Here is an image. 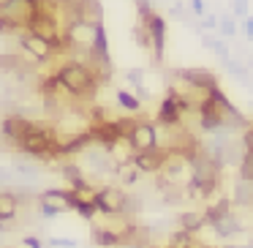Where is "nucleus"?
Returning a JSON list of instances; mask_svg holds the SVG:
<instances>
[{"label": "nucleus", "instance_id": "f257e3e1", "mask_svg": "<svg viewBox=\"0 0 253 248\" xmlns=\"http://www.w3.org/2000/svg\"><path fill=\"white\" fill-rule=\"evenodd\" d=\"M55 77L60 79L63 90L68 93V99L74 101H90L95 93H98L101 79L93 74V68L82 60H66L57 66Z\"/></svg>", "mask_w": 253, "mask_h": 248}, {"label": "nucleus", "instance_id": "f03ea898", "mask_svg": "<svg viewBox=\"0 0 253 248\" xmlns=\"http://www.w3.org/2000/svg\"><path fill=\"white\" fill-rule=\"evenodd\" d=\"M17 148H22L28 155L33 158H41V161H52L55 155H60V145H57V134L52 126H44V123H36V120H28L19 134Z\"/></svg>", "mask_w": 253, "mask_h": 248}, {"label": "nucleus", "instance_id": "7ed1b4c3", "mask_svg": "<svg viewBox=\"0 0 253 248\" xmlns=\"http://www.w3.org/2000/svg\"><path fill=\"white\" fill-rule=\"evenodd\" d=\"M41 11V0H0V33L30 30Z\"/></svg>", "mask_w": 253, "mask_h": 248}, {"label": "nucleus", "instance_id": "20e7f679", "mask_svg": "<svg viewBox=\"0 0 253 248\" xmlns=\"http://www.w3.org/2000/svg\"><path fill=\"white\" fill-rule=\"evenodd\" d=\"M17 39H19V47H22L25 55H30V60L36 63H46L52 60L55 55H60V47L52 44V41H46L44 36L33 33V30H17Z\"/></svg>", "mask_w": 253, "mask_h": 248}, {"label": "nucleus", "instance_id": "39448f33", "mask_svg": "<svg viewBox=\"0 0 253 248\" xmlns=\"http://www.w3.org/2000/svg\"><path fill=\"white\" fill-rule=\"evenodd\" d=\"M139 22L147 25V36H150V55H153V63L161 66L166 57V19L161 17L158 11H153L147 19H139Z\"/></svg>", "mask_w": 253, "mask_h": 248}, {"label": "nucleus", "instance_id": "423d86ee", "mask_svg": "<svg viewBox=\"0 0 253 248\" xmlns=\"http://www.w3.org/2000/svg\"><path fill=\"white\" fill-rule=\"evenodd\" d=\"M188 104L180 99V96L174 93V90H166V96H164V101H161V106H158V115H155V120L161 123V126H169V128H174V126H180L182 123V117L188 115Z\"/></svg>", "mask_w": 253, "mask_h": 248}, {"label": "nucleus", "instance_id": "0eeeda50", "mask_svg": "<svg viewBox=\"0 0 253 248\" xmlns=\"http://www.w3.org/2000/svg\"><path fill=\"white\" fill-rule=\"evenodd\" d=\"M128 139H131V148L136 153H144V150H153L158 145V131L147 120H133V128L128 134Z\"/></svg>", "mask_w": 253, "mask_h": 248}, {"label": "nucleus", "instance_id": "6e6552de", "mask_svg": "<svg viewBox=\"0 0 253 248\" xmlns=\"http://www.w3.org/2000/svg\"><path fill=\"white\" fill-rule=\"evenodd\" d=\"M126 194L123 191H117V188H101V191H95L93 194V204H95V210H101V213H106V215H117V213H123L126 210Z\"/></svg>", "mask_w": 253, "mask_h": 248}, {"label": "nucleus", "instance_id": "1a4fd4ad", "mask_svg": "<svg viewBox=\"0 0 253 248\" xmlns=\"http://www.w3.org/2000/svg\"><path fill=\"white\" fill-rule=\"evenodd\" d=\"M177 74H180L185 82H191L193 88H199V90H215V88H220L218 85V77H215L210 68H202V66H196V68H177Z\"/></svg>", "mask_w": 253, "mask_h": 248}, {"label": "nucleus", "instance_id": "9d476101", "mask_svg": "<svg viewBox=\"0 0 253 248\" xmlns=\"http://www.w3.org/2000/svg\"><path fill=\"white\" fill-rule=\"evenodd\" d=\"M41 207L46 215L63 213V210L71 207V191H46L41 194Z\"/></svg>", "mask_w": 253, "mask_h": 248}, {"label": "nucleus", "instance_id": "9b49d317", "mask_svg": "<svg viewBox=\"0 0 253 248\" xmlns=\"http://www.w3.org/2000/svg\"><path fill=\"white\" fill-rule=\"evenodd\" d=\"M166 161V153L155 145L153 150H144V153H136V166L139 169H144V172H153V169H158L161 164Z\"/></svg>", "mask_w": 253, "mask_h": 248}, {"label": "nucleus", "instance_id": "f8f14e48", "mask_svg": "<svg viewBox=\"0 0 253 248\" xmlns=\"http://www.w3.org/2000/svg\"><path fill=\"white\" fill-rule=\"evenodd\" d=\"M202 44L207 47V50L212 52V55L218 57L220 63H226V60H229V57H231V50H229V41H226L223 36H220V39H218V36H210V33H207V36H204V39H202Z\"/></svg>", "mask_w": 253, "mask_h": 248}, {"label": "nucleus", "instance_id": "ddd939ff", "mask_svg": "<svg viewBox=\"0 0 253 248\" xmlns=\"http://www.w3.org/2000/svg\"><path fill=\"white\" fill-rule=\"evenodd\" d=\"M28 66V63L22 60L19 55H11V52H3L0 55V74H17V71H22V68Z\"/></svg>", "mask_w": 253, "mask_h": 248}, {"label": "nucleus", "instance_id": "4468645a", "mask_svg": "<svg viewBox=\"0 0 253 248\" xmlns=\"http://www.w3.org/2000/svg\"><path fill=\"white\" fill-rule=\"evenodd\" d=\"M218 33L223 36V39H234L237 33H240V28H237V17L234 14H223V17H218Z\"/></svg>", "mask_w": 253, "mask_h": 248}, {"label": "nucleus", "instance_id": "2eb2a0df", "mask_svg": "<svg viewBox=\"0 0 253 248\" xmlns=\"http://www.w3.org/2000/svg\"><path fill=\"white\" fill-rule=\"evenodd\" d=\"M117 104H120L126 112H131V115H136V112L142 109V101H139L133 93H128V90H117Z\"/></svg>", "mask_w": 253, "mask_h": 248}, {"label": "nucleus", "instance_id": "dca6fc26", "mask_svg": "<svg viewBox=\"0 0 253 248\" xmlns=\"http://www.w3.org/2000/svg\"><path fill=\"white\" fill-rule=\"evenodd\" d=\"M17 215V197L14 194H0V221Z\"/></svg>", "mask_w": 253, "mask_h": 248}, {"label": "nucleus", "instance_id": "f3484780", "mask_svg": "<svg viewBox=\"0 0 253 248\" xmlns=\"http://www.w3.org/2000/svg\"><path fill=\"white\" fill-rule=\"evenodd\" d=\"M223 66H226V71H229L231 77L242 79V82H251V71H248V66H242L240 60H234V57H229V60L223 63Z\"/></svg>", "mask_w": 253, "mask_h": 248}, {"label": "nucleus", "instance_id": "a211bd4d", "mask_svg": "<svg viewBox=\"0 0 253 248\" xmlns=\"http://www.w3.org/2000/svg\"><path fill=\"white\" fill-rule=\"evenodd\" d=\"M93 237H95V243H98V246H117V243L123 240L117 232H109V229H95Z\"/></svg>", "mask_w": 253, "mask_h": 248}, {"label": "nucleus", "instance_id": "6ab92c4d", "mask_svg": "<svg viewBox=\"0 0 253 248\" xmlns=\"http://www.w3.org/2000/svg\"><path fill=\"white\" fill-rule=\"evenodd\" d=\"M196 28L204 30V33H215V30H218V17H215V14H202Z\"/></svg>", "mask_w": 253, "mask_h": 248}, {"label": "nucleus", "instance_id": "aec40b11", "mask_svg": "<svg viewBox=\"0 0 253 248\" xmlns=\"http://www.w3.org/2000/svg\"><path fill=\"white\" fill-rule=\"evenodd\" d=\"M126 79H128V85L136 90L139 85H144V71H142V68H128V71H126Z\"/></svg>", "mask_w": 253, "mask_h": 248}, {"label": "nucleus", "instance_id": "412c9836", "mask_svg": "<svg viewBox=\"0 0 253 248\" xmlns=\"http://www.w3.org/2000/svg\"><path fill=\"white\" fill-rule=\"evenodd\" d=\"M231 14H234L237 19H245L248 14H251V8H248V0H231Z\"/></svg>", "mask_w": 253, "mask_h": 248}, {"label": "nucleus", "instance_id": "4be33fe9", "mask_svg": "<svg viewBox=\"0 0 253 248\" xmlns=\"http://www.w3.org/2000/svg\"><path fill=\"white\" fill-rule=\"evenodd\" d=\"M202 224H204V218H202V215H193V213L182 215V226H185V232H193V229H199Z\"/></svg>", "mask_w": 253, "mask_h": 248}, {"label": "nucleus", "instance_id": "5701e85b", "mask_svg": "<svg viewBox=\"0 0 253 248\" xmlns=\"http://www.w3.org/2000/svg\"><path fill=\"white\" fill-rule=\"evenodd\" d=\"M188 11L199 19L202 14H207V6H204V0H188Z\"/></svg>", "mask_w": 253, "mask_h": 248}, {"label": "nucleus", "instance_id": "b1692460", "mask_svg": "<svg viewBox=\"0 0 253 248\" xmlns=\"http://www.w3.org/2000/svg\"><path fill=\"white\" fill-rule=\"evenodd\" d=\"M242 30H245V39L253 44V14H248V17L242 19Z\"/></svg>", "mask_w": 253, "mask_h": 248}, {"label": "nucleus", "instance_id": "393cba45", "mask_svg": "<svg viewBox=\"0 0 253 248\" xmlns=\"http://www.w3.org/2000/svg\"><path fill=\"white\" fill-rule=\"evenodd\" d=\"M25 243H28V246H30V248H44V246H41V243H39V240H36V237H28V240H25Z\"/></svg>", "mask_w": 253, "mask_h": 248}, {"label": "nucleus", "instance_id": "a878e982", "mask_svg": "<svg viewBox=\"0 0 253 248\" xmlns=\"http://www.w3.org/2000/svg\"><path fill=\"white\" fill-rule=\"evenodd\" d=\"M251 71H253V57H251Z\"/></svg>", "mask_w": 253, "mask_h": 248}]
</instances>
